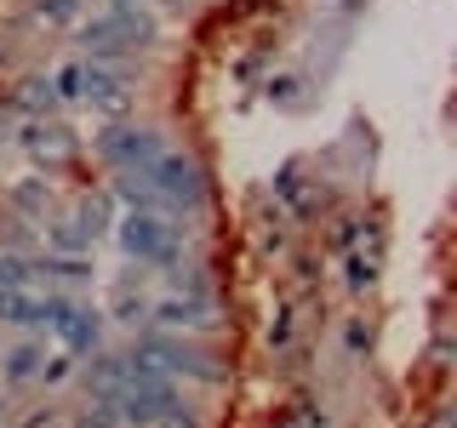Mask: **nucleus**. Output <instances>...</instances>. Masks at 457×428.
Segmentation results:
<instances>
[{"label": "nucleus", "mask_w": 457, "mask_h": 428, "mask_svg": "<svg viewBox=\"0 0 457 428\" xmlns=\"http://www.w3.org/2000/svg\"><path fill=\"white\" fill-rule=\"evenodd\" d=\"M132 354H143L149 366H161L171 383H200V389H218L228 377L223 360L206 349V342H195L189 332H161V325H149V332H137Z\"/></svg>", "instance_id": "1"}, {"label": "nucleus", "mask_w": 457, "mask_h": 428, "mask_svg": "<svg viewBox=\"0 0 457 428\" xmlns=\"http://www.w3.org/2000/svg\"><path fill=\"white\" fill-rule=\"evenodd\" d=\"M120 251L143 268H171L183 263V228L166 218V211H126L120 218Z\"/></svg>", "instance_id": "2"}, {"label": "nucleus", "mask_w": 457, "mask_h": 428, "mask_svg": "<svg viewBox=\"0 0 457 428\" xmlns=\"http://www.w3.org/2000/svg\"><path fill=\"white\" fill-rule=\"evenodd\" d=\"M143 177H149V189L161 194V206H171V211H200L206 206V166H200L189 149H161Z\"/></svg>", "instance_id": "3"}, {"label": "nucleus", "mask_w": 457, "mask_h": 428, "mask_svg": "<svg viewBox=\"0 0 457 428\" xmlns=\"http://www.w3.org/2000/svg\"><path fill=\"white\" fill-rule=\"evenodd\" d=\"M92 149H97V160L114 166V171H149V166H154V154H161L166 143H161V132H154V126L104 120V132L92 137Z\"/></svg>", "instance_id": "4"}, {"label": "nucleus", "mask_w": 457, "mask_h": 428, "mask_svg": "<svg viewBox=\"0 0 457 428\" xmlns=\"http://www.w3.org/2000/svg\"><path fill=\"white\" fill-rule=\"evenodd\" d=\"M46 325L57 337V349H69L80 360V354H97L104 349V314H97L92 303H75V297L52 292L46 297Z\"/></svg>", "instance_id": "5"}, {"label": "nucleus", "mask_w": 457, "mask_h": 428, "mask_svg": "<svg viewBox=\"0 0 457 428\" xmlns=\"http://www.w3.org/2000/svg\"><path fill=\"white\" fill-rule=\"evenodd\" d=\"M18 149H23L35 166H46V171H63V166L80 154V137H75V126H69V120L35 114V120H23V137H18Z\"/></svg>", "instance_id": "6"}, {"label": "nucleus", "mask_w": 457, "mask_h": 428, "mask_svg": "<svg viewBox=\"0 0 457 428\" xmlns=\"http://www.w3.org/2000/svg\"><path fill=\"white\" fill-rule=\"evenodd\" d=\"M86 63V57H80ZM132 69H109V63H86V86H80V103L104 120H126L132 114Z\"/></svg>", "instance_id": "7"}, {"label": "nucleus", "mask_w": 457, "mask_h": 428, "mask_svg": "<svg viewBox=\"0 0 457 428\" xmlns=\"http://www.w3.org/2000/svg\"><path fill=\"white\" fill-rule=\"evenodd\" d=\"M75 40H80V52H86V63H109V69H132V57L137 46L114 29L109 12H97V18H80L75 23Z\"/></svg>", "instance_id": "8"}, {"label": "nucleus", "mask_w": 457, "mask_h": 428, "mask_svg": "<svg viewBox=\"0 0 457 428\" xmlns=\"http://www.w3.org/2000/svg\"><path fill=\"white\" fill-rule=\"evenodd\" d=\"M149 325H161V332H218V303L212 297H183L171 292L161 303H149Z\"/></svg>", "instance_id": "9"}, {"label": "nucleus", "mask_w": 457, "mask_h": 428, "mask_svg": "<svg viewBox=\"0 0 457 428\" xmlns=\"http://www.w3.org/2000/svg\"><path fill=\"white\" fill-rule=\"evenodd\" d=\"M126 389V354H109L97 349L92 366H86V399H97V406H114V394Z\"/></svg>", "instance_id": "10"}, {"label": "nucleus", "mask_w": 457, "mask_h": 428, "mask_svg": "<svg viewBox=\"0 0 457 428\" xmlns=\"http://www.w3.org/2000/svg\"><path fill=\"white\" fill-rule=\"evenodd\" d=\"M52 183L46 177H18V183H12V189H6V211H12V218H23V223H46L52 218Z\"/></svg>", "instance_id": "11"}, {"label": "nucleus", "mask_w": 457, "mask_h": 428, "mask_svg": "<svg viewBox=\"0 0 457 428\" xmlns=\"http://www.w3.org/2000/svg\"><path fill=\"white\" fill-rule=\"evenodd\" d=\"M52 80L46 75H29V80H18V86H6V97H0V114H52Z\"/></svg>", "instance_id": "12"}, {"label": "nucleus", "mask_w": 457, "mask_h": 428, "mask_svg": "<svg viewBox=\"0 0 457 428\" xmlns=\"http://www.w3.org/2000/svg\"><path fill=\"white\" fill-rule=\"evenodd\" d=\"M109 320H120V325H149V292H143V275L114 280V292H109Z\"/></svg>", "instance_id": "13"}, {"label": "nucleus", "mask_w": 457, "mask_h": 428, "mask_svg": "<svg viewBox=\"0 0 457 428\" xmlns=\"http://www.w3.org/2000/svg\"><path fill=\"white\" fill-rule=\"evenodd\" d=\"M40 360H46L40 342H12V349L0 354V389H23V383H35Z\"/></svg>", "instance_id": "14"}, {"label": "nucleus", "mask_w": 457, "mask_h": 428, "mask_svg": "<svg viewBox=\"0 0 457 428\" xmlns=\"http://www.w3.org/2000/svg\"><path fill=\"white\" fill-rule=\"evenodd\" d=\"M46 251H63V257H92V240L80 235V223L69 218V211H57V218H46Z\"/></svg>", "instance_id": "15"}, {"label": "nucleus", "mask_w": 457, "mask_h": 428, "mask_svg": "<svg viewBox=\"0 0 457 428\" xmlns=\"http://www.w3.org/2000/svg\"><path fill=\"white\" fill-rule=\"evenodd\" d=\"M35 275H46L57 285H86L97 275L92 268V257H63V251H46V257H35Z\"/></svg>", "instance_id": "16"}, {"label": "nucleus", "mask_w": 457, "mask_h": 428, "mask_svg": "<svg viewBox=\"0 0 457 428\" xmlns=\"http://www.w3.org/2000/svg\"><path fill=\"white\" fill-rule=\"evenodd\" d=\"M69 218H75V223H80V235L97 246V240L109 235V194H80L75 206H69Z\"/></svg>", "instance_id": "17"}, {"label": "nucleus", "mask_w": 457, "mask_h": 428, "mask_svg": "<svg viewBox=\"0 0 457 428\" xmlns=\"http://www.w3.org/2000/svg\"><path fill=\"white\" fill-rule=\"evenodd\" d=\"M80 6H86V0H35V6H29V23H40V29H75L80 23Z\"/></svg>", "instance_id": "18"}, {"label": "nucleus", "mask_w": 457, "mask_h": 428, "mask_svg": "<svg viewBox=\"0 0 457 428\" xmlns=\"http://www.w3.org/2000/svg\"><path fill=\"white\" fill-rule=\"evenodd\" d=\"M35 280V257L29 251H0V292H23V285Z\"/></svg>", "instance_id": "19"}, {"label": "nucleus", "mask_w": 457, "mask_h": 428, "mask_svg": "<svg viewBox=\"0 0 457 428\" xmlns=\"http://www.w3.org/2000/svg\"><path fill=\"white\" fill-rule=\"evenodd\" d=\"M69 377H75V354H69V349H52L46 360H40V377H35V383L57 389V383H69Z\"/></svg>", "instance_id": "20"}, {"label": "nucleus", "mask_w": 457, "mask_h": 428, "mask_svg": "<svg viewBox=\"0 0 457 428\" xmlns=\"http://www.w3.org/2000/svg\"><path fill=\"white\" fill-rule=\"evenodd\" d=\"M80 86H86V63H63L52 80V97H63V103H80Z\"/></svg>", "instance_id": "21"}, {"label": "nucleus", "mask_w": 457, "mask_h": 428, "mask_svg": "<svg viewBox=\"0 0 457 428\" xmlns=\"http://www.w3.org/2000/svg\"><path fill=\"white\" fill-rule=\"evenodd\" d=\"M69 428H120V417H114L109 406H97V399H86L75 417H69Z\"/></svg>", "instance_id": "22"}, {"label": "nucleus", "mask_w": 457, "mask_h": 428, "mask_svg": "<svg viewBox=\"0 0 457 428\" xmlns=\"http://www.w3.org/2000/svg\"><path fill=\"white\" fill-rule=\"evenodd\" d=\"M154 428H206V423H200V411L189 406V399H171V406L161 411V423H154Z\"/></svg>", "instance_id": "23"}, {"label": "nucleus", "mask_w": 457, "mask_h": 428, "mask_svg": "<svg viewBox=\"0 0 457 428\" xmlns=\"http://www.w3.org/2000/svg\"><path fill=\"white\" fill-rule=\"evenodd\" d=\"M349 292H371V285H378V263H371V257H349Z\"/></svg>", "instance_id": "24"}, {"label": "nucleus", "mask_w": 457, "mask_h": 428, "mask_svg": "<svg viewBox=\"0 0 457 428\" xmlns=\"http://www.w3.org/2000/svg\"><path fill=\"white\" fill-rule=\"evenodd\" d=\"M343 342H349V354H366L371 349V325L366 320H349V325H343Z\"/></svg>", "instance_id": "25"}, {"label": "nucleus", "mask_w": 457, "mask_h": 428, "mask_svg": "<svg viewBox=\"0 0 457 428\" xmlns=\"http://www.w3.org/2000/svg\"><path fill=\"white\" fill-rule=\"evenodd\" d=\"M286 342H292V314H275L269 320V349H286Z\"/></svg>", "instance_id": "26"}, {"label": "nucleus", "mask_w": 457, "mask_h": 428, "mask_svg": "<svg viewBox=\"0 0 457 428\" xmlns=\"http://www.w3.org/2000/svg\"><path fill=\"white\" fill-rule=\"evenodd\" d=\"M23 428H57V411H52V406H35V411L23 417Z\"/></svg>", "instance_id": "27"}, {"label": "nucleus", "mask_w": 457, "mask_h": 428, "mask_svg": "<svg viewBox=\"0 0 457 428\" xmlns=\"http://www.w3.org/2000/svg\"><path fill=\"white\" fill-rule=\"evenodd\" d=\"M0 428H6V394H0Z\"/></svg>", "instance_id": "28"}, {"label": "nucleus", "mask_w": 457, "mask_h": 428, "mask_svg": "<svg viewBox=\"0 0 457 428\" xmlns=\"http://www.w3.org/2000/svg\"><path fill=\"white\" fill-rule=\"evenodd\" d=\"M166 6H183V0H166Z\"/></svg>", "instance_id": "29"}]
</instances>
